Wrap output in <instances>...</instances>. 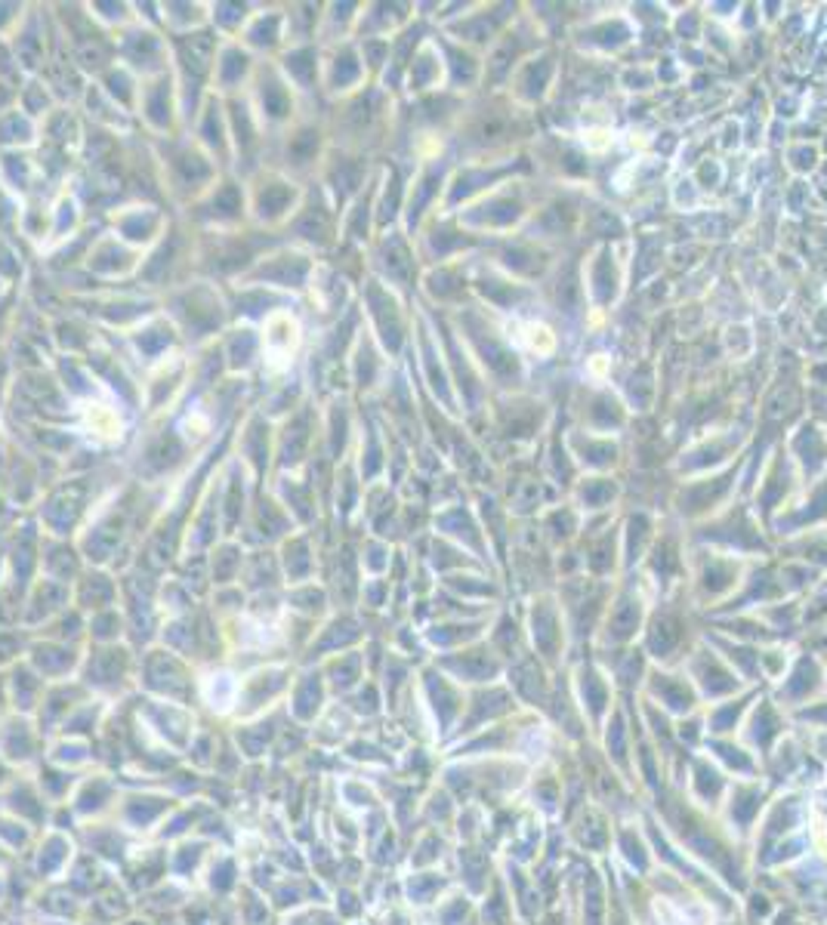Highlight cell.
Wrapping results in <instances>:
<instances>
[{"label":"cell","mask_w":827,"mask_h":925,"mask_svg":"<svg viewBox=\"0 0 827 925\" xmlns=\"http://www.w3.org/2000/svg\"><path fill=\"white\" fill-rule=\"evenodd\" d=\"M522 336H525V346H528L531 352H537V355H549V352L556 349V336L553 330H549L547 324H525L522 327Z\"/></svg>","instance_id":"obj_1"}]
</instances>
